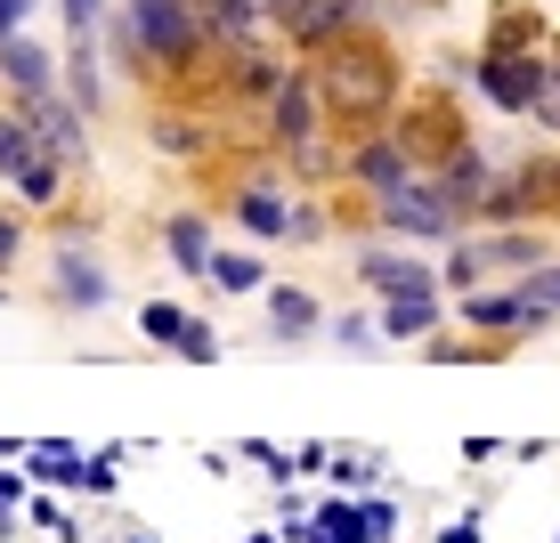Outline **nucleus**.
<instances>
[{
    "mask_svg": "<svg viewBox=\"0 0 560 543\" xmlns=\"http://www.w3.org/2000/svg\"><path fill=\"white\" fill-rule=\"evenodd\" d=\"M317 73V98H325V130L334 139H365V130H390L398 106H407V49H398L390 25H358L341 33L334 49L301 57Z\"/></svg>",
    "mask_w": 560,
    "mask_h": 543,
    "instance_id": "f257e3e1",
    "label": "nucleus"
},
{
    "mask_svg": "<svg viewBox=\"0 0 560 543\" xmlns=\"http://www.w3.org/2000/svg\"><path fill=\"white\" fill-rule=\"evenodd\" d=\"M390 139L415 154V170H439L447 154L471 146L479 130H471V106H463V90H455V82H422V90H407V106H398Z\"/></svg>",
    "mask_w": 560,
    "mask_h": 543,
    "instance_id": "f03ea898",
    "label": "nucleus"
},
{
    "mask_svg": "<svg viewBox=\"0 0 560 543\" xmlns=\"http://www.w3.org/2000/svg\"><path fill=\"white\" fill-rule=\"evenodd\" d=\"M374 236L415 244V251H447V244L471 236V227H463V211L439 196V179L422 170V179H407L398 196H382V203H374Z\"/></svg>",
    "mask_w": 560,
    "mask_h": 543,
    "instance_id": "7ed1b4c3",
    "label": "nucleus"
},
{
    "mask_svg": "<svg viewBox=\"0 0 560 543\" xmlns=\"http://www.w3.org/2000/svg\"><path fill=\"white\" fill-rule=\"evenodd\" d=\"M358 25H382V0H268V33L293 57L334 49L341 33H358Z\"/></svg>",
    "mask_w": 560,
    "mask_h": 543,
    "instance_id": "20e7f679",
    "label": "nucleus"
},
{
    "mask_svg": "<svg viewBox=\"0 0 560 543\" xmlns=\"http://www.w3.org/2000/svg\"><path fill=\"white\" fill-rule=\"evenodd\" d=\"M350 276H358V284H365L374 300L447 293V284H439V260H422L415 244H390V236H365V244H350Z\"/></svg>",
    "mask_w": 560,
    "mask_h": 543,
    "instance_id": "39448f33",
    "label": "nucleus"
},
{
    "mask_svg": "<svg viewBox=\"0 0 560 543\" xmlns=\"http://www.w3.org/2000/svg\"><path fill=\"white\" fill-rule=\"evenodd\" d=\"M42 300L57 308V317H106V308H114V268L90 244H49Z\"/></svg>",
    "mask_w": 560,
    "mask_h": 543,
    "instance_id": "423d86ee",
    "label": "nucleus"
},
{
    "mask_svg": "<svg viewBox=\"0 0 560 543\" xmlns=\"http://www.w3.org/2000/svg\"><path fill=\"white\" fill-rule=\"evenodd\" d=\"M552 57H504V49H471V66H463V82H471V98L488 114H504V122H528L536 106V82H545Z\"/></svg>",
    "mask_w": 560,
    "mask_h": 543,
    "instance_id": "0eeeda50",
    "label": "nucleus"
},
{
    "mask_svg": "<svg viewBox=\"0 0 560 543\" xmlns=\"http://www.w3.org/2000/svg\"><path fill=\"white\" fill-rule=\"evenodd\" d=\"M317 130H325V98H317V73H308V66H293V73H284V90H277V98L260 106V122L244 130V139H253V146H268V154H284V146L317 139Z\"/></svg>",
    "mask_w": 560,
    "mask_h": 543,
    "instance_id": "6e6552de",
    "label": "nucleus"
},
{
    "mask_svg": "<svg viewBox=\"0 0 560 543\" xmlns=\"http://www.w3.org/2000/svg\"><path fill=\"white\" fill-rule=\"evenodd\" d=\"M552 308H536L520 284H479V293H463L455 300V333H512V341H536V333H552Z\"/></svg>",
    "mask_w": 560,
    "mask_h": 543,
    "instance_id": "1a4fd4ad",
    "label": "nucleus"
},
{
    "mask_svg": "<svg viewBox=\"0 0 560 543\" xmlns=\"http://www.w3.org/2000/svg\"><path fill=\"white\" fill-rule=\"evenodd\" d=\"M407 179H422L415 170V154L390 139V130H365V139H341V187H350V196H398V187Z\"/></svg>",
    "mask_w": 560,
    "mask_h": 543,
    "instance_id": "9d476101",
    "label": "nucleus"
},
{
    "mask_svg": "<svg viewBox=\"0 0 560 543\" xmlns=\"http://www.w3.org/2000/svg\"><path fill=\"white\" fill-rule=\"evenodd\" d=\"M147 146L196 170V163H211V154L228 146V122L211 106H147Z\"/></svg>",
    "mask_w": 560,
    "mask_h": 543,
    "instance_id": "9b49d317",
    "label": "nucleus"
},
{
    "mask_svg": "<svg viewBox=\"0 0 560 543\" xmlns=\"http://www.w3.org/2000/svg\"><path fill=\"white\" fill-rule=\"evenodd\" d=\"M0 90H9V106H42L66 90V66H57V49L42 33H9L0 42Z\"/></svg>",
    "mask_w": 560,
    "mask_h": 543,
    "instance_id": "f8f14e48",
    "label": "nucleus"
},
{
    "mask_svg": "<svg viewBox=\"0 0 560 543\" xmlns=\"http://www.w3.org/2000/svg\"><path fill=\"white\" fill-rule=\"evenodd\" d=\"M260 324H268V341L277 349H308V341H325V324H334V308H325L308 284H293V276H277L260 293Z\"/></svg>",
    "mask_w": 560,
    "mask_h": 543,
    "instance_id": "ddd939ff",
    "label": "nucleus"
},
{
    "mask_svg": "<svg viewBox=\"0 0 560 543\" xmlns=\"http://www.w3.org/2000/svg\"><path fill=\"white\" fill-rule=\"evenodd\" d=\"M154 244H163V260L179 268L187 284H203V293H211V260H220V236H211V211H203V203L163 211V220H154Z\"/></svg>",
    "mask_w": 560,
    "mask_h": 543,
    "instance_id": "4468645a",
    "label": "nucleus"
},
{
    "mask_svg": "<svg viewBox=\"0 0 560 543\" xmlns=\"http://www.w3.org/2000/svg\"><path fill=\"white\" fill-rule=\"evenodd\" d=\"M495 170H504V154H495L488 139H471L463 154H447V163L431 170V179H439V196H447V203L463 211V227H479V211H488V196H495Z\"/></svg>",
    "mask_w": 560,
    "mask_h": 543,
    "instance_id": "2eb2a0df",
    "label": "nucleus"
},
{
    "mask_svg": "<svg viewBox=\"0 0 560 543\" xmlns=\"http://www.w3.org/2000/svg\"><path fill=\"white\" fill-rule=\"evenodd\" d=\"M552 16L536 0H495L488 25H479V49H504V57H552Z\"/></svg>",
    "mask_w": 560,
    "mask_h": 543,
    "instance_id": "dca6fc26",
    "label": "nucleus"
},
{
    "mask_svg": "<svg viewBox=\"0 0 560 543\" xmlns=\"http://www.w3.org/2000/svg\"><path fill=\"white\" fill-rule=\"evenodd\" d=\"M479 260H488V276H528V268L560 260L552 251V227H471Z\"/></svg>",
    "mask_w": 560,
    "mask_h": 543,
    "instance_id": "f3484780",
    "label": "nucleus"
},
{
    "mask_svg": "<svg viewBox=\"0 0 560 543\" xmlns=\"http://www.w3.org/2000/svg\"><path fill=\"white\" fill-rule=\"evenodd\" d=\"M25 122L42 130V146L57 154V163H73V170H90V114L57 90V98H42V106H25Z\"/></svg>",
    "mask_w": 560,
    "mask_h": 543,
    "instance_id": "a211bd4d",
    "label": "nucleus"
},
{
    "mask_svg": "<svg viewBox=\"0 0 560 543\" xmlns=\"http://www.w3.org/2000/svg\"><path fill=\"white\" fill-rule=\"evenodd\" d=\"M57 66H66V98L98 122V114H106V42H98V33H66Z\"/></svg>",
    "mask_w": 560,
    "mask_h": 543,
    "instance_id": "6ab92c4d",
    "label": "nucleus"
},
{
    "mask_svg": "<svg viewBox=\"0 0 560 543\" xmlns=\"http://www.w3.org/2000/svg\"><path fill=\"white\" fill-rule=\"evenodd\" d=\"M82 446H73V438H33L25 446V479H33V487H49V495H82Z\"/></svg>",
    "mask_w": 560,
    "mask_h": 543,
    "instance_id": "aec40b11",
    "label": "nucleus"
},
{
    "mask_svg": "<svg viewBox=\"0 0 560 543\" xmlns=\"http://www.w3.org/2000/svg\"><path fill=\"white\" fill-rule=\"evenodd\" d=\"M268 260H260V244H220V260H211V293L220 300H260L268 293Z\"/></svg>",
    "mask_w": 560,
    "mask_h": 543,
    "instance_id": "412c9836",
    "label": "nucleus"
},
{
    "mask_svg": "<svg viewBox=\"0 0 560 543\" xmlns=\"http://www.w3.org/2000/svg\"><path fill=\"white\" fill-rule=\"evenodd\" d=\"M520 357L512 333H431L422 341V365H504Z\"/></svg>",
    "mask_w": 560,
    "mask_h": 543,
    "instance_id": "4be33fe9",
    "label": "nucleus"
},
{
    "mask_svg": "<svg viewBox=\"0 0 560 543\" xmlns=\"http://www.w3.org/2000/svg\"><path fill=\"white\" fill-rule=\"evenodd\" d=\"M73 179H82V170H73V163H57V154H42V163H33L25 179L9 187V196L25 203L33 220H49V211H66V196H73Z\"/></svg>",
    "mask_w": 560,
    "mask_h": 543,
    "instance_id": "5701e85b",
    "label": "nucleus"
},
{
    "mask_svg": "<svg viewBox=\"0 0 560 543\" xmlns=\"http://www.w3.org/2000/svg\"><path fill=\"white\" fill-rule=\"evenodd\" d=\"M42 154H49V146H42V130L25 122V106L0 98V187H16L33 163H42Z\"/></svg>",
    "mask_w": 560,
    "mask_h": 543,
    "instance_id": "b1692460",
    "label": "nucleus"
},
{
    "mask_svg": "<svg viewBox=\"0 0 560 543\" xmlns=\"http://www.w3.org/2000/svg\"><path fill=\"white\" fill-rule=\"evenodd\" d=\"M308 528H317V543H374V528H365V503H358V495H325L317 511H308Z\"/></svg>",
    "mask_w": 560,
    "mask_h": 543,
    "instance_id": "393cba45",
    "label": "nucleus"
},
{
    "mask_svg": "<svg viewBox=\"0 0 560 543\" xmlns=\"http://www.w3.org/2000/svg\"><path fill=\"white\" fill-rule=\"evenodd\" d=\"M374 479H382L374 446H334V455H325V487L334 495H374Z\"/></svg>",
    "mask_w": 560,
    "mask_h": 543,
    "instance_id": "a878e982",
    "label": "nucleus"
},
{
    "mask_svg": "<svg viewBox=\"0 0 560 543\" xmlns=\"http://www.w3.org/2000/svg\"><path fill=\"white\" fill-rule=\"evenodd\" d=\"M341 236V220H334V196H293V251H317V244H334Z\"/></svg>",
    "mask_w": 560,
    "mask_h": 543,
    "instance_id": "bb28decb",
    "label": "nucleus"
},
{
    "mask_svg": "<svg viewBox=\"0 0 560 543\" xmlns=\"http://www.w3.org/2000/svg\"><path fill=\"white\" fill-rule=\"evenodd\" d=\"M187 324H196V308H179V300H139V341H147V349H163V357L179 349Z\"/></svg>",
    "mask_w": 560,
    "mask_h": 543,
    "instance_id": "cd10ccee",
    "label": "nucleus"
},
{
    "mask_svg": "<svg viewBox=\"0 0 560 543\" xmlns=\"http://www.w3.org/2000/svg\"><path fill=\"white\" fill-rule=\"evenodd\" d=\"M211 33L220 42H253V33H268V0H203Z\"/></svg>",
    "mask_w": 560,
    "mask_h": 543,
    "instance_id": "c85d7f7f",
    "label": "nucleus"
},
{
    "mask_svg": "<svg viewBox=\"0 0 560 543\" xmlns=\"http://www.w3.org/2000/svg\"><path fill=\"white\" fill-rule=\"evenodd\" d=\"M325 341L350 349V357H382V349H390V341H382V324H374V308H341V317L325 324Z\"/></svg>",
    "mask_w": 560,
    "mask_h": 543,
    "instance_id": "c756f323",
    "label": "nucleus"
},
{
    "mask_svg": "<svg viewBox=\"0 0 560 543\" xmlns=\"http://www.w3.org/2000/svg\"><path fill=\"white\" fill-rule=\"evenodd\" d=\"M122 462H130V446H90V462H82V503H114V495H122Z\"/></svg>",
    "mask_w": 560,
    "mask_h": 543,
    "instance_id": "7c9ffc66",
    "label": "nucleus"
},
{
    "mask_svg": "<svg viewBox=\"0 0 560 543\" xmlns=\"http://www.w3.org/2000/svg\"><path fill=\"white\" fill-rule=\"evenodd\" d=\"M25 244H33V211H25V203H0V284L16 276V260H25Z\"/></svg>",
    "mask_w": 560,
    "mask_h": 543,
    "instance_id": "2f4dec72",
    "label": "nucleus"
},
{
    "mask_svg": "<svg viewBox=\"0 0 560 543\" xmlns=\"http://www.w3.org/2000/svg\"><path fill=\"white\" fill-rule=\"evenodd\" d=\"M236 455H244V462H260L277 487H293V479H301V455H293V446H277V438H236Z\"/></svg>",
    "mask_w": 560,
    "mask_h": 543,
    "instance_id": "473e14b6",
    "label": "nucleus"
},
{
    "mask_svg": "<svg viewBox=\"0 0 560 543\" xmlns=\"http://www.w3.org/2000/svg\"><path fill=\"white\" fill-rule=\"evenodd\" d=\"M528 130L536 139H560V57L545 66V82H536V106H528Z\"/></svg>",
    "mask_w": 560,
    "mask_h": 543,
    "instance_id": "72a5a7b5",
    "label": "nucleus"
},
{
    "mask_svg": "<svg viewBox=\"0 0 560 543\" xmlns=\"http://www.w3.org/2000/svg\"><path fill=\"white\" fill-rule=\"evenodd\" d=\"M220 324H211V317H196V324H187V333H179V349H171V357H179V365H220Z\"/></svg>",
    "mask_w": 560,
    "mask_h": 543,
    "instance_id": "f704fd0d",
    "label": "nucleus"
},
{
    "mask_svg": "<svg viewBox=\"0 0 560 543\" xmlns=\"http://www.w3.org/2000/svg\"><path fill=\"white\" fill-rule=\"evenodd\" d=\"M25 503H33V479H25V462H9V471H0V535H16Z\"/></svg>",
    "mask_w": 560,
    "mask_h": 543,
    "instance_id": "c9c22d12",
    "label": "nucleus"
},
{
    "mask_svg": "<svg viewBox=\"0 0 560 543\" xmlns=\"http://www.w3.org/2000/svg\"><path fill=\"white\" fill-rule=\"evenodd\" d=\"M57 16H66V33H106L114 0H57Z\"/></svg>",
    "mask_w": 560,
    "mask_h": 543,
    "instance_id": "e433bc0d",
    "label": "nucleus"
},
{
    "mask_svg": "<svg viewBox=\"0 0 560 543\" xmlns=\"http://www.w3.org/2000/svg\"><path fill=\"white\" fill-rule=\"evenodd\" d=\"M358 503H365V528H374V543H390V535H398V495L374 487V495H358Z\"/></svg>",
    "mask_w": 560,
    "mask_h": 543,
    "instance_id": "4c0bfd02",
    "label": "nucleus"
},
{
    "mask_svg": "<svg viewBox=\"0 0 560 543\" xmlns=\"http://www.w3.org/2000/svg\"><path fill=\"white\" fill-rule=\"evenodd\" d=\"M431 543H488V519H479V511H463V519H447V528H439Z\"/></svg>",
    "mask_w": 560,
    "mask_h": 543,
    "instance_id": "58836bf2",
    "label": "nucleus"
},
{
    "mask_svg": "<svg viewBox=\"0 0 560 543\" xmlns=\"http://www.w3.org/2000/svg\"><path fill=\"white\" fill-rule=\"evenodd\" d=\"M512 446L504 438H463V471H471V462H504Z\"/></svg>",
    "mask_w": 560,
    "mask_h": 543,
    "instance_id": "ea45409f",
    "label": "nucleus"
},
{
    "mask_svg": "<svg viewBox=\"0 0 560 543\" xmlns=\"http://www.w3.org/2000/svg\"><path fill=\"white\" fill-rule=\"evenodd\" d=\"M33 25V0H0V42H9V33H25Z\"/></svg>",
    "mask_w": 560,
    "mask_h": 543,
    "instance_id": "a19ab883",
    "label": "nucleus"
},
{
    "mask_svg": "<svg viewBox=\"0 0 560 543\" xmlns=\"http://www.w3.org/2000/svg\"><path fill=\"white\" fill-rule=\"evenodd\" d=\"M293 455H301V479H308V471H317V479H325V455H334V446H325V438H301V446H293Z\"/></svg>",
    "mask_w": 560,
    "mask_h": 543,
    "instance_id": "79ce46f5",
    "label": "nucleus"
},
{
    "mask_svg": "<svg viewBox=\"0 0 560 543\" xmlns=\"http://www.w3.org/2000/svg\"><path fill=\"white\" fill-rule=\"evenodd\" d=\"M25 446H33V438H0V462H25Z\"/></svg>",
    "mask_w": 560,
    "mask_h": 543,
    "instance_id": "37998d69",
    "label": "nucleus"
},
{
    "mask_svg": "<svg viewBox=\"0 0 560 543\" xmlns=\"http://www.w3.org/2000/svg\"><path fill=\"white\" fill-rule=\"evenodd\" d=\"M122 543H171V535H147V528H130V535H122Z\"/></svg>",
    "mask_w": 560,
    "mask_h": 543,
    "instance_id": "c03bdc74",
    "label": "nucleus"
},
{
    "mask_svg": "<svg viewBox=\"0 0 560 543\" xmlns=\"http://www.w3.org/2000/svg\"><path fill=\"white\" fill-rule=\"evenodd\" d=\"M9 300H16V293H9V284H0V308H9Z\"/></svg>",
    "mask_w": 560,
    "mask_h": 543,
    "instance_id": "a18cd8bd",
    "label": "nucleus"
},
{
    "mask_svg": "<svg viewBox=\"0 0 560 543\" xmlns=\"http://www.w3.org/2000/svg\"><path fill=\"white\" fill-rule=\"evenodd\" d=\"M244 543H277V535H244Z\"/></svg>",
    "mask_w": 560,
    "mask_h": 543,
    "instance_id": "49530a36",
    "label": "nucleus"
}]
</instances>
